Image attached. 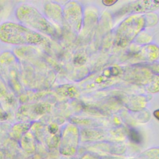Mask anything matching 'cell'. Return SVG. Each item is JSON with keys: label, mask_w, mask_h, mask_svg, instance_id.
Masks as SVG:
<instances>
[{"label": "cell", "mask_w": 159, "mask_h": 159, "mask_svg": "<svg viewBox=\"0 0 159 159\" xmlns=\"http://www.w3.org/2000/svg\"><path fill=\"white\" fill-rule=\"evenodd\" d=\"M116 2V1H102L103 4L106 6H111L114 4Z\"/></svg>", "instance_id": "cell-3"}, {"label": "cell", "mask_w": 159, "mask_h": 159, "mask_svg": "<svg viewBox=\"0 0 159 159\" xmlns=\"http://www.w3.org/2000/svg\"><path fill=\"white\" fill-rule=\"evenodd\" d=\"M129 136L131 141L135 143H140L142 141V137L140 134L134 129H130L129 131Z\"/></svg>", "instance_id": "cell-1"}, {"label": "cell", "mask_w": 159, "mask_h": 159, "mask_svg": "<svg viewBox=\"0 0 159 159\" xmlns=\"http://www.w3.org/2000/svg\"><path fill=\"white\" fill-rule=\"evenodd\" d=\"M152 69L153 71H154L156 74H157L159 76V63H157L152 65Z\"/></svg>", "instance_id": "cell-2"}]
</instances>
